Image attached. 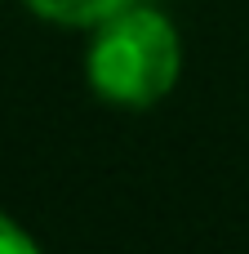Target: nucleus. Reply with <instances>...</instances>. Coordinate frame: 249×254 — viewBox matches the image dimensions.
<instances>
[{
	"label": "nucleus",
	"mask_w": 249,
	"mask_h": 254,
	"mask_svg": "<svg viewBox=\"0 0 249 254\" xmlns=\"http://www.w3.org/2000/svg\"><path fill=\"white\" fill-rule=\"evenodd\" d=\"M183 76V36L178 27L151 9L129 0L107 22L94 27L85 49V80L111 107H156L174 94Z\"/></svg>",
	"instance_id": "f257e3e1"
},
{
	"label": "nucleus",
	"mask_w": 249,
	"mask_h": 254,
	"mask_svg": "<svg viewBox=\"0 0 249 254\" xmlns=\"http://www.w3.org/2000/svg\"><path fill=\"white\" fill-rule=\"evenodd\" d=\"M36 18L53 22V27H85L94 31L98 22H107L116 9H125L129 0H22Z\"/></svg>",
	"instance_id": "f03ea898"
},
{
	"label": "nucleus",
	"mask_w": 249,
	"mask_h": 254,
	"mask_svg": "<svg viewBox=\"0 0 249 254\" xmlns=\"http://www.w3.org/2000/svg\"><path fill=\"white\" fill-rule=\"evenodd\" d=\"M36 250V237L18 223V219H9L4 210H0V254H31Z\"/></svg>",
	"instance_id": "7ed1b4c3"
}]
</instances>
